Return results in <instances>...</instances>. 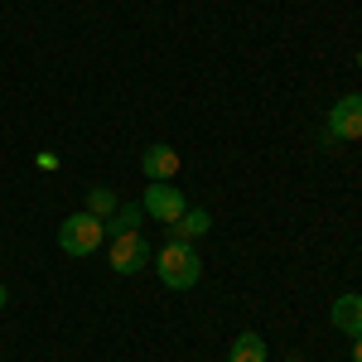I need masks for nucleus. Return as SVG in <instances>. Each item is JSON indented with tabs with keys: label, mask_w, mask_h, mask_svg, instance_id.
<instances>
[{
	"label": "nucleus",
	"mask_w": 362,
	"mask_h": 362,
	"mask_svg": "<svg viewBox=\"0 0 362 362\" xmlns=\"http://www.w3.org/2000/svg\"><path fill=\"white\" fill-rule=\"evenodd\" d=\"M116 208H121V203H116V194L107 189V184H92V189H87V213H92V218H102V223H107Z\"/></svg>",
	"instance_id": "9b49d317"
},
{
	"label": "nucleus",
	"mask_w": 362,
	"mask_h": 362,
	"mask_svg": "<svg viewBox=\"0 0 362 362\" xmlns=\"http://www.w3.org/2000/svg\"><path fill=\"white\" fill-rule=\"evenodd\" d=\"M140 208H145V218H155V223H179L184 213H189V198L179 184H145V198H140Z\"/></svg>",
	"instance_id": "39448f33"
},
{
	"label": "nucleus",
	"mask_w": 362,
	"mask_h": 362,
	"mask_svg": "<svg viewBox=\"0 0 362 362\" xmlns=\"http://www.w3.org/2000/svg\"><path fill=\"white\" fill-rule=\"evenodd\" d=\"M353 362H362V334L353 338Z\"/></svg>",
	"instance_id": "f8f14e48"
},
{
	"label": "nucleus",
	"mask_w": 362,
	"mask_h": 362,
	"mask_svg": "<svg viewBox=\"0 0 362 362\" xmlns=\"http://www.w3.org/2000/svg\"><path fill=\"white\" fill-rule=\"evenodd\" d=\"M140 174H145L150 184H169V179L179 174V150H174V145H145Z\"/></svg>",
	"instance_id": "423d86ee"
},
{
	"label": "nucleus",
	"mask_w": 362,
	"mask_h": 362,
	"mask_svg": "<svg viewBox=\"0 0 362 362\" xmlns=\"http://www.w3.org/2000/svg\"><path fill=\"white\" fill-rule=\"evenodd\" d=\"M150 261H155V247L145 242V232H121L107 247V266H112L116 276H140Z\"/></svg>",
	"instance_id": "20e7f679"
},
{
	"label": "nucleus",
	"mask_w": 362,
	"mask_h": 362,
	"mask_svg": "<svg viewBox=\"0 0 362 362\" xmlns=\"http://www.w3.org/2000/svg\"><path fill=\"white\" fill-rule=\"evenodd\" d=\"M285 362H300V358H285Z\"/></svg>",
	"instance_id": "4468645a"
},
{
	"label": "nucleus",
	"mask_w": 362,
	"mask_h": 362,
	"mask_svg": "<svg viewBox=\"0 0 362 362\" xmlns=\"http://www.w3.org/2000/svg\"><path fill=\"white\" fill-rule=\"evenodd\" d=\"M140 223H145V208H140V203H121L112 218H107V232H112V237H121V232H140Z\"/></svg>",
	"instance_id": "9d476101"
},
{
	"label": "nucleus",
	"mask_w": 362,
	"mask_h": 362,
	"mask_svg": "<svg viewBox=\"0 0 362 362\" xmlns=\"http://www.w3.org/2000/svg\"><path fill=\"white\" fill-rule=\"evenodd\" d=\"M208 232H213L208 208H189L179 223H169V242H198V237H208Z\"/></svg>",
	"instance_id": "6e6552de"
},
{
	"label": "nucleus",
	"mask_w": 362,
	"mask_h": 362,
	"mask_svg": "<svg viewBox=\"0 0 362 362\" xmlns=\"http://www.w3.org/2000/svg\"><path fill=\"white\" fill-rule=\"evenodd\" d=\"M5 300H10V295H5V285H0V309H5Z\"/></svg>",
	"instance_id": "ddd939ff"
},
{
	"label": "nucleus",
	"mask_w": 362,
	"mask_h": 362,
	"mask_svg": "<svg viewBox=\"0 0 362 362\" xmlns=\"http://www.w3.org/2000/svg\"><path fill=\"white\" fill-rule=\"evenodd\" d=\"M353 140H362V92L338 97L329 107V116H324V150L353 145Z\"/></svg>",
	"instance_id": "f03ea898"
},
{
	"label": "nucleus",
	"mask_w": 362,
	"mask_h": 362,
	"mask_svg": "<svg viewBox=\"0 0 362 362\" xmlns=\"http://www.w3.org/2000/svg\"><path fill=\"white\" fill-rule=\"evenodd\" d=\"M102 237H107V223L92 218L87 208L58 223V247H63V256H92V251L102 247Z\"/></svg>",
	"instance_id": "7ed1b4c3"
},
{
	"label": "nucleus",
	"mask_w": 362,
	"mask_h": 362,
	"mask_svg": "<svg viewBox=\"0 0 362 362\" xmlns=\"http://www.w3.org/2000/svg\"><path fill=\"white\" fill-rule=\"evenodd\" d=\"M329 319H334V329L338 334H348V338H358L362 334V295H338L334 309H329Z\"/></svg>",
	"instance_id": "0eeeda50"
},
{
	"label": "nucleus",
	"mask_w": 362,
	"mask_h": 362,
	"mask_svg": "<svg viewBox=\"0 0 362 362\" xmlns=\"http://www.w3.org/2000/svg\"><path fill=\"white\" fill-rule=\"evenodd\" d=\"M227 362H266V338L261 334H237L232 338V353H227Z\"/></svg>",
	"instance_id": "1a4fd4ad"
},
{
	"label": "nucleus",
	"mask_w": 362,
	"mask_h": 362,
	"mask_svg": "<svg viewBox=\"0 0 362 362\" xmlns=\"http://www.w3.org/2000/svg\"><path fill=\"white\" fill-rule=\"evenodd\" d=\"M155 276L165 280L169 290H194L203 280V261H198L194 242H165L155 251Z\"/></svg>",
	"instance_id": "f257e3e1"
}]
</instances>
